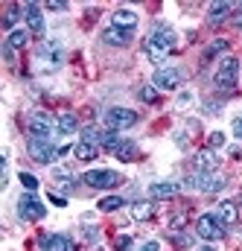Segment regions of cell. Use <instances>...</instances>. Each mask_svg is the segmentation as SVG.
<instances>
[{"mask_svg": "<svg viewBox=\"0 0 242 251\" xmlns=\"http://www.w3.org/2000/svg\"><path fill=\"white\" fill-rule=\"evenodd\" d=\"M195 234L207 243H216V240H225V222L219 219V213H201L198 222H195Z\"/></svg>", "mask_w": 242, "mask_h": 251, "instance_id": "obj_1", "label": "cell"}, {"mask_svg": "<svg viewBox=\"0 0 242 251\" xmlns=\"http://www.w3.org/2000/svg\"><path fill=\"white\" fill-rule=\"evenodd\" d=\"M237 76H240V62L237 59H222L219 67H216V73H213V85L219 88V91H231L234 85H237Z\"/></svg>", "mask_w": 242, "mask_h": 251, "instance_id": "obj_2", "label": "cell"}, {"mask_svg": "<svg viewBox=\"0 0 242 251\" xmlns=\"http://www.w3.org/2000/svg\"><path fill=\"white\" fill-rule=\"evenodd\" d=\"M82 181L94 190H114L122 184V176L114 173V170H91V173L82 176Z\"/></svg>", "mask_w": 242, "mask_h": 251, "instance_id": "obj_3", "label": "cell"}, {"mask_svg": "<svg viewBox=\"0 0 242 251\" xmlns=\"http://www.w3.org/2000/svg\"><path fill=\"white\" fill-rule=\"evenodd\" d=\"M26 152H29V158L35 164H53L56 155H59V149L50 140H44V137H29L26 140Z\"/></svg>", "mask_w": 242, "mask_h": 251, "instance_id": "obj_4", "label": "cell"}, {"mask_svg": "<svg viewBox=\"0 0 242 251\" xmlns=\"http://www.w3.org/2000/svg\"><path fill=\"white\" fill-rule=\"evenodd\" d=\"M225 184H228V181H225L219 173H198V176H193V178L184 181V187L201 190V193H219Z\"/></svg>", "mask_w": 242, "mask_h": 251, "instance_id": "obj_5", "label": "cell"}, {"mask_svg": "<svg viewBox=\"0 0 242 251\" xmlns=\"http://www.w3.org/2000/svg\"><path fill=\"white\" fill-rule=\"evenodd\" d=\"M56 131H59V123H56L47 111H35V114L29 117V134H32V137H44V140H50Z\"/></svg>", "mask_w": 242, "mask_h": 251, "instance_id": "obj_6", "label": "cell"}, {"mask_svg": "<svg viewBox=\"0 0 242 251\" xmlns=\"http://www.w3.org/2000/svg\"><path fill=\"white\" fill-rule=\"evenodd\" d=\"M44 213H47V207H44L32 193L21 196V201H18V216H21V219H26V222H38V219H44Z\"/></svg>", "mask_w": 242, "mask_h": 251, "instance_id": "obj_7", "label": "cell"}, {"mask_svg": "<svg viewBox=\"0 0 242 251\" xmlns=\"http://www.w3.org/2000/svg\"><path fill=\"white\" fill-rule=\"evenodd\" d=\"M134 123H137V111H131V108H111V111H105V126L111 131L131 128Z\"/></svg>", "mask_w": 242, "mask_h": 251, "instance_id": "obj_8", "label": "cell"}, {"mask_svg": "<svg viewBox=\"0 0 242 251\" xmlns=\"http://www.w3.org/2000/svg\"><path fill=\"white\" fill-rule=\"evenodd\" d=\"M152 85H155L158 91H178V88H181V70H175V67H161V70L155 73Z\"/></svg>", "mask_w": 242, "mask_h": 251, "instance_id": "obj_9", "label": "cell"}, {"mask_svg": "<svg viewBox=\"0 0 242 251\" xmlns=\"http://www.w3.org/2000/svg\"><path fill=\"white\" fill-rule=\"evenodd\" d=\"M149 44H155L158 50H164V53H169L172 47H175V32L169 29V26H164V24H158L155 29H152V35L146 38Z\"/></svg>", "mask_w": 242, "mask_h": 251, "instance_id": "obj_10", "label": "cell"}, {"mask_svg": "<svg viewBox=\"0 0 242 251\" xmlns=\"http://www.w3.org/2000/svg\"><path fill=\"white\" fill-rule=\"evenodd\" d=\"M24 18H26L29 32H35V35L44 32V15H41V6L38 3H24Z\"/></svg>", "mask_w": 242, "mask_h": 251, "instance_id": "obj_11", "label": "cell"}, {"mask_svg": "<svg viewBox=\"0 0 242 251\" xmlns=\"http://www.w3.org/2000/svg\"><path fill=\"white\" fill-rule=\"evenodd\" d=\"M38 56L47 59V64H50L53 70L64 64V50H61V44H56V41H44V44L38 47Z\"/></svg>", "mask_w": 242, "mask_h": 251, "instance_id": "obj_12", "label": "cell"}, {"mask_svg": "<svg viewBox=\"0 0 242 251\" xmlns=\"http://www.w3.org/2000/svg\"><path fill=\"white\" fill-rule=\"evenodd\" d=\"M41 249L44 251H76V246L64 234H50V237H41Z\"/></svg>", "mask_w": 242, "mask_h": 251, "instance_id": "obj_13", "label": "cell"}, {"mask_svg": "<svg viewBox=\"0 0 242 251\" xmlns=\"http://www.w3.org/2000/svg\"><path fill=\"white\" fill-rule=\"evenodd\" d=\"M216 167H219V155L213 149H201L195 155V170L198 173H216Z\"/></svg>", "mask_w": 242, "mask_h": 251, "instance_id": "obj_14", "label": "cell"}, {"mask_svg": "<svg viewBox=\"0 0 242 251\" xmlns=\"http://www.w3.org/2000/svg\"><path fill=\"white\" fill-rule=\"evenodd\" d=\"M102 41L111 44V47H125L131 41V29H117V26H108L102 32Z\"/></svg>", "mask_w": 242, "mask_h": 251, "instance_id": "obj_15", "label": "cell"}, {"mask_svg": "<svg viewBox=\"0 0 242 251\" xmlns=\"http://www.w3.org/2000/svg\"><path fill=\"white\" fill-rule=\"evenodd\" d=\"M134 24H137V15L131 9H120L111 18V26H117V29H134Z\"/></svg>", "mask_w": 242, "mask_h": 251, "instance_id": "obj_16", "label": "cell"}, {"mask_svg": "<svg viewBox=\"0 0 242 251\" xmlns=\"http://www.w3.org/2000/svg\"><path fill=\"white\" fill-rule=\"evenodd\" d=\"M219 219L225 225H237L240 222V207L234 201H219Z\"/></svg>", "mask_w": 242, "mask_h": 251, "instance_id": "obj_17", "label": "cell"}, {"mask_svg": "<svg viewBox=\"0 0 242 251\" xmlns=\"http://www.w3.org/2000/svg\"><path fill=\"white\" fill-rule=\"evenodd\" d=\"M175 193H178V184H172V181H158V184L149 187L152 199H172Z\"/></svg>", "mask_w": 242, "mask_h": 251, "instance_id": "obj_18", "label": "cell"}, {"mask_svg": "<svg viewBox=\"0 0 242 251\" xmlns=\"http://www.w3.org/2000/svg\"><path fill=\"white\" fill-rule=\"evenodd\" d=\"M231 12H234V6H231V3H213V6L207 9V21H210V24H222Z\"/></svg>", "mask_w": 242, "mask_h": 251, "instance_id": "obj_19", "label": "cell"}, {"mask_svg": "<svg viewBox=\"0 0 242 251\" xmlns=\"http://www.w3.org/2000/svg\"><path fill=\"white\" fill-rule=\"evenodd\" d=\"M114 158H117V161H122V164L134 161V158H137V143H134V140H122L120 146L114 149Z\"/></svg>", "mask_w": 242, "mask_h": 251, "instance_id": "obj_20", "label": "cell"}, {"mask_svg": "<svg viewBox=\"0 0 242 251\" xmlns=\"http://www.w3.org/2000/svg\"><path fill=\"white\" fill-rule=\"evenodd\" d=\"M56 123H59V134H70V131H76V128H79V120H76V114H73V111H59Z\"/></svg>", "mask_w": 242, "mask_h": 251, "instance_id": "obj_21", "label": "cell"}, {"mask_svg": "<svg viewBox=\"0 0 242 251\" xmlns=\"http://www.w3.org/2000/svg\"><path fill=\"white\" fill-rule=\"evenodd\" d=\"M73 158H76V161H94V158H97V143H85V140L76 143V146H73Z\"/></svg>", "mask_w": 242, "mask_h": 251, "instance_id": "obj_22", "label": "cell"}, {"mask_svg": "<svg viewBox=\"0 0 242 251\" xmlns=\"http://www.w3.org/2000/svg\"><path fill=\"white\" fill-rule=\"evenodd\" d=\"M29 44V32L26 29H15V32H9V38H6V47H12V50H24Z\"/></svg>", "mask_w": 242, "mask_h": 251, "instance_id": "obj_23", "label": "cell"}, {"mask_svg": "<svg viewBox=\"0 0 242 251\" xmlns=\"http://www.w3.org/2000/svg\"><path fill=\"white\" fill-rule=\"evenodd\" d=\"M120 143H122L120 131H111V128H105V131L99 134V146H102V149H108V152H114Z\"/></svg>", "mask_w": 242, "mask_h": 251, "instance_id": "obj_24", "label": "cell"}, {"mask_svg": "<svg viewBox=\"0 0 242 251\" xmlns=\"http://www.w3.org/2000/svg\"><path fill=\"white\" fill-rule=\"evenodd\" d=\"M152 213H155V207H152L149 201H137V204L131 207V216H134L137 222H146V219H152Z\"/></svg>", "mask_w": 242, "mask_h": 251, "instance_id": "obj_25", "label": "cell"}, {"mask_svg": "<svg viewBox=\"0 0 242 251\" xmlns=\"http://www.w3.org/2000/svg\"><path fill=\"white\" fill-rule=\"evenodd\" d=\"M122 204H125V201H122L120 196H105V199L99 201V210H102V213H114V210H120Z\"/></svg>", "mask_w": 242, "mask_h": 251, "instance_id": "obj_26", "label": "cell"}, {"mask_svg": "<svg viewBox=\"0 0 242 251\" xmlns=\"http://www.w3.org/2000/svg\"><path fill=\"white\" fill-rule=\"evenodd\" d=\"M143 47H146V56H149V59H152L155 64H164V62H167V53H164V50H158L155 44H149V41H143Z\"/></svg>", "mask_w": 242, "mask_h": 251, "instance_id": "obj_27", "label": "cell"}, {"mask_svg": "<svg viewBox=\"0 0 242 251\" xmlns=\"http://www.w3.org/2000/svg\"><path fill=\"white\" fill-rule=\"evenodd\" d=\"M225 50H228V41H225V38H216V41L204 50V59H213V56H219V53H225Z\"/></svg>", "mask_w": 242, "mask_h": 251, "instance_id": "obj_28", "label": "cell"}, {"mask_svg": "<svg viewBox=\"0 0 242 251\" xmlns=\"http://www.w3.org/2000/svg\"><path fill=\"white\" fill-rule=\"evenodd\" d=\"M18 12H21V6H9V12H6V18H3L6 29H12V26H15V21H18ZM12 32H15V29H12Z\"/></svg>", "mask_w": 242, "mask_h": 251, "instance_id": "obj_29", "label": "cell"}, {"mask_svg": "<svg viewBox=\"0 0 242 251\" xmlns=\"http://www.w3.org/2000/svg\"><path fill=\"white\" fill-rule=\"evenodd\" d=\"M140 100H143V102H155V100H158V88H155V85L140 88Z\"/></svg>", "mask_w": 242, "mask_h": 251, "instance_id": "obj_30", "label": "cell"}, {"mask_svg": "<svg viewBox=\"0 0 242 251\" xmlns=\"http://www.w3.org/2000/svg\"><path fill=\"white\" fill-rule=\"evenodd\" d=\"M21 184L32 193V190H38V178H35L32 173H21Z\"/></svg>", "mask_w": 242, "mask_h": 251, "instance_id": "obj_31", "label": "cell"}, {"mask_svg": "<svg viewBox=\"0 0 242 251\" xmlns=\"http://www.w3.org/2000/svg\"><path fill=\"white\" fill-rule=\"evenodd\" d=\"M222 143H225V134H222V131H213V134L207 137V149H219Z\"/></svg>", "mask_w": 242, "mask_h": 251, "instance_id": "obj_32", "label": "cell"}, {"mask_svg": "<svg viewBox=\"0 0 242 251\" xmlns=\"http://www.w3.org/2000/svg\"><path fill=\"white\" fill-rule=\"evenodd\" d=\"M117 249H120V251L131 249V237H117Z\"/></svg>", "mask_w": 242, "mask_h": 251, "instance_id": "obj_33", "label": "cell"}, {"mask_svg": "<svg viewBox=\"0 0 242 251\" xmlns=\"http://www.w3.org/2000/svg\"><path fill=\"white\" fill-rule=\"evenodd\" d=\"M234 134L242 140V117H237V120H234Z\"/></svg>", "mask_w": 242, "mask_h": 251, "instance_id": "obj_34", "label": "cell"}, {"mask_svg": "<svg viewBox=\"0 0 242 251\" xmlns=\"http://www.w3.org/2000/svg\"><path fill=\"white\" fill-rule=\"evenodd\" d=\"M137 251H158V243H155V240H152V243H143Z\"/></svg>", "mask_w": 242, "mask_h": 251, "instance_id": "obj_35", "label": "cell"}, {"mask_svg": "<svg viewBox=\"0 0 242 251\" xmlns=\"http://www.w3.org/2000/svg\"><path fill=\"white\" fill-rule=\"evenodd\" d=\"M50 201H53L56 207H64V199H61V196H56V193H50Z\"/></svg>", "mask_w": 242, "mask_h": 251, "instance_id": "obj_36", "label": "cell"}, {"mask_svg": "<svg viewBox=\"0 0 242 251\" xmlns=\"http://www.w3.org/2000/svg\"><path fill=\"white\" fill-rule=\"evenodd\" d=\"M85 237H88V240H97V237H99V231H97V228H85Z\"/></svg>", "mask_w": 242, "mask_h": 251, "instance_id": "obj_37", "label": "cell"}, {"mask_svg": "<svg viewBox=\"0 0 242 251\" xmlns=\"http://www.w3.org/2000/svg\"><path fill=\"white\" fill-rule=\"evenodd\" d=\"M234 24H237V26H242V6L234 12Z\"/></svg>", "mask_w": 242, "mask_h": 251, "instance_id": "obj_38", "label": "cell"}, {"mask_svg": "<svg viewBox=\"0 0 242 251\" xmlns=\"http://www.w3.org/2000/svg\"><path fill=\"white\" fill-rule=\"evenodd\" d=\"M47 9H56V12H59V9H64V3H59V0H53V3H47Z\"/></svg>", "mask_w": 242, "mask_h": 251, "instance_id": "obj_39", "label": "cell"}, {"mask_svg": "<svg viewBox=\"0 0 242 251\" xmlns=\"http://www.w3.org/2000/svg\"><path fill=\"white\" fill-rule=\"evenodd\" d=\"M198 251H216V249L213 246H204V249H198Z\"/></svg>", "mask_w": 242, "mask_h": 251, "instance_id": "obj_40", "label": "cell"}]
</instances>
